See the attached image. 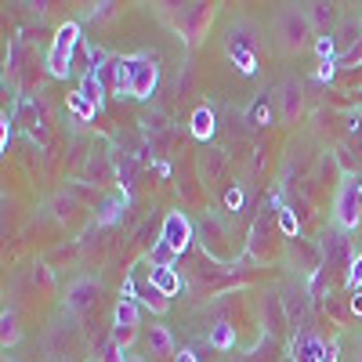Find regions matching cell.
<instances>
[{"label":"cell","instance_id":"5b68a950","mask_svg":"<svg viewBox=\"0 0 362 362\" xmlns=\"http://www.w3.org/2000/svg\"><path fill=\"white\" fill-rule=\"evenodd\" d=\"M326 355H329V344H322L315 334H297V341H293V362H326Z\"/></svg>","mask_w":362,"mask_h":362},{"label":"cell","instance_id":"ba28073f","mask_svg":"<svg viewBox=\"0 0 362 362\" xmlns=\"http://www.w3.org/2000/svg\"><path fill=\"white\" fill-rule=\"evenodd\" d=\"M112 95L116 98H131V58H112Z\"/></svg>","mask_w":362,"mask_h":362},{"label":"cell","instance_id":"4dcf8cb0","mask_svg":"<svg viewBox=\"0 0 362 362\" xmlns=\"http://www.w3.org/2000/svg\"><path fill=\"white\" fill-rule=\"evenodd\" d=\"M124 362H145V358H141V355H127Z\"/></svg>","mask_w":362,"mask_h":362},{"label":"cell","instance_id":"6da1fadb","mask_svg":"<svg viewBox=\"0 0 362 362\" xmlns=\"http://www.w3.org/2000/svg\"><path fill=\"white\" fill-rule=\"evenodd\" d=\"M80 44V25L76 22H66L58 25V33L51 40V51H47V73L54 80H66L73 73V51Z\"/></svg>","mask_w":362,"mask_h":362},{"label":"cell","instance_id":"7402d4cb","mask_svg":"<svg viewBox=\"0 0 362 362\" xmlns=\"http://www.w3.org/2000/svg\"><path fill=\"white\" fill-rule=\"evenodd\" d=\"M348 286L358 293V286H362V254H355L351 257V264H348Z\"/></svg>","mask_w":362,"mask_h":362},{"label":"cell","instance_id":"d6986e66","mask_svg":"<svg viewBox=\"0 0 362 362\" xmlns=\"http://www.w3.org/2000/svg\"><path fill=\"white\" fill-rule=\"evenodd\" d=\"M279 228L283 235H300V221L293 214V206H279Z\"/></svg>","mask_w":362,"mask_h":362},{"label":"cell","instance_id":"e0dca14e","mask_svg":"<svg viewBox=\"0 0 362 362\" xmlns=\"http://www.w3.org/2000/svg\"><path fill=\"white\" fill-rule=\"evenodd\" d=\"M297 112H300V87L286 83L283 87V119H293Z\"/></svg>","mask_w":362,"mask_h":362},{"label":"cell","instance_id":"ac0fdd59","mask_svg":"<svg viewBox=\"0 0 362 362\" xmlns=\"http://www.w3.org/2000/svg\"><path fill=\"white\" fill-rule=\"evenodd\" d=\"M210 344H214V348H221V351H228V348L235 344L232 326H228V322H218L214 329H210Z\"/></svg>","mask_w":362,"mask_h":362},{"label":"cell","instance_id":"8fae6325","mask_svg":"<svg viewBox=\"0 0 362 362\" xmlns=\"http://www.w3.org/2000/svg\"><path fill=\"white\" fill-rule=\"evenodd\" d=\"M148 351H153V358L156 355H177L174 351V337H170L167 326H153V329H148Z\"/></svg>","mask_w":362,"mask_h":362},{"label":"cell","instance_id":"7a4b0ae2","mask_svg":"<svg viewBox=\"0 0 362 362\" xmlns=\"http://www.w3.org/2000/svg\"><path fill=\"white\" fill-rule=\"evenodd\" d=\"M334 218L341 228H355L358 218H362V177L358 174H348L337 189V199H334Z\"/></svg>","mask_w":362,"mask_h":362},{"label":"cell","instance_id":"f1b7e54d","mask_svg":"<svg viewBox=\"0 0 362 362\" xmlns=\"http://www.w3.org/2000/svg\"><path fill=\"white\" fill-rule=\"evenodd\" d=\"M312 18H329V8H322V4H312Z\"/></svg>","mask_w":362,"mask_h":362},{"label":"cell","instance_id":"277c9868","mask_svg":"<svg viewBox=\"0 0 362 362\" xmlns=\"http://www.w3.org/2000/svg\"><path fill=\"white\" fill-rule=\"evenodd\" d=\"M160 239H163V243H170L174 254L181 257V254L189 250V243H192V221L181 214V210H170V214L163 218V232H160Z\"/></svg>","mask_w":362,"mask_h":362},{"label":"cell","instance_id":"484cf974","mask_svg":"<svg viewBox=\"0 0 362 362\" xmlns=\"http://www.w3.org/2000/svg\"><path fill=\"white\" fill-rule=\"evenodd\" d=\"M225 206H228V210L243 206V189H228V192H225Z\"/></svg>","mask_w":362,"mask_h":362},{"label":"cell","instance_id":"f546056e","mask_svg":"<svg viewBox=\"0 0 362 362\" xmlns=\"http://www.w3.org/2000/svg\"><path fill=\"white\" fill-rule=\"evenodd\" d=\"M351 312H355V315H362V293H355V297H351Z\"/></svg>","mask_w":362,"mask_h":362},{"label":"cell","instance_id":"52a82bcc","mask_svg":"<svg viewBox=\"0 0 362 362\" xmlns=\"http://www.w3.org/2000/svg\"><path fill=\"white\" fill-rule=\"evenodd\" d=\"M189 131H192V138H196V141H210V138H214L218 119H214V112H210V105H199V109L192 112Z\"/></svg>","mask_w":362,"mask_h":362},{"label":"cell","instance_id":"4fadbf2b","mask_svg":"<svg viewBox=\"0 0 362 362\" xmlns=\"http://www.w3.org/2000/svg\"><path fill=\"white\" fill-rule=\"evenodd\" d=\"M148 283H153L163 297H174V293L181 290V279H177L174 268H153V279H148Z\"/></svg>","mask_w":362,"mask_h":362},{"label":"cell","instance_id":"44dd1931","mask_svg":"<svg viewBox=\"0 0 362 362\" xmlns=\"http://www.w3.org/2000/svg\"><path fill=\"white\" fill-rule=\"evenodd\" d=\"M119 214H124V206L116 199H105L102 210H98V225H112V221H119Z\"/></svg>","mask_w":362,"mask_h":362},{"label":"cell","instance_id":"7c38bea8","mask_svg":"<svg viewBox=\"0 0 362 362\" xmlns=\"http://www.w3.org/2000/svg\"><path fill=\"white\" fill-rule=\"evenodd\" d=\"M98 297V283H90V279H83V283H76L73 290H69V300L66 305L73 308V312H80V308H87L90 300Z\"/></svg>","mask_w":362,"mask_h":362},{"label":"cell","instance_id":"9a60e30c","mask_svg":"<svg viewBox=\"0 0 362 362\" xmlns=\"http://www.w3.org/2000/svg\"><path fill=\"white\" fill-rule=\"evenodd\" d=\"M167 305H170V297H163L153 283H148V286L141 290V297H138V308H153L156 315H160V312H167Z\"/></svg>","mask_w":362,"mask_h":362},{"label":"cell","instance_id":"d4e9b609","mask_svg":"<svg viewBox=\"0 0 362 362\" xmlns=\"http://www.w3.org/2000/svg\"><path fill=\"white\" fill-rule=\"evenodd\" d=\"M124 358H127V355L119 351V344H116V341H109V344L102 348V362H124Z\"/></svg>","mask_w":362,"mask_h":362},{"label":"cell","instance_id":"5bb4252c","mask_svg":"<svg viewBox=\"0 0 362 362\" xmlns=\"http://www.w3.org/2000/svg\"><path fill=\"white\" fill-rule=\"evenodd\" d=\"M174 261H177L174 247H170V243H163V239H156L153 250H148V264H153V268H174Z\"/></svg>","mask_w":362,"mask_h":362},{"label":"cell","instance_id":"603a6c76","mask_svg":"<svg viewBox=\"0 0 362 362\" xmlns=\"http://www.w3.org/2000/svg\"><path fill=\"white\" fill-rule=\"evenodd\" d=\"M315 51H319L322 62H337V58H334V37H319L315 40Z\"/></svg>","mask_w":362,"mask_h":362},{"label":"cell","instance_id":"cb8c5ba5","mask_svg":"<svg viewBox=\"0 0 362 362\" xmlns=\"http://www.w3.org/2000/svg\"><path fill=\"white\" fill-rule=\"evenodd\" d=\"M0 322H4V348H8V344L18 341V326H15V315L11 312H4V319H0Z\"/></svg>","mask_w":362,"mask_h":362},{"label":"cell","instance_id":"4316f807","mask_svg":"<svg viewBox=\"0 0 362 362\" xmlns=\"http://www.w3.org/2000/svg\"><path fill=\"white\" fill-rule=\"evenodd\" d=\"M334 73H337V62H322V66L315 69V80L326 83V80H334Z\"/></svg>","mask_w":362,"mask_h":362},{"label":"cell","instance_id":"9c48e42d","mask_svg":"<svg viewBox=\"0 0 362 362\" xmlns=\"http://www.w3.org/2000/svg\"><path fill=\"white\" fill-rule=\"evenodd\" d=\"M228 54L235 58L239 73H247V76H254V73H257V58H254L250 44H247V40H235V33H232V40H228Z\"/></svg>","mask_w":362,"mask_h":362},{"label":"cell","instance_id":"30bf717a","mask_svg":"<svg viewBox=\"0 0 362 362\" xmlns=\"http://www.w3.org/2000/svg\"><path fill=\"white\" fill-rule=\"evenodd\" d=\"M76 90H80L90 105L102 109V102H105V83H102V76H98L95 69H87V73L80 76V87H76Z\"/></svg>","mask_w":362,"mask_h":362},{"label":"cell","instance_id":"2e32d148","mask_svg":"<svg viewBox=\"0 0 362 362\" xmlns=\"http://www.w3.org/2000/svg\"><path fill=\"white\" fill-rule=\"evenodd\" d=\"M69 112L80 119V124H90V119H95V112H98V105H90L80 90H73V95H69Z\"/></svg>","mask_w":362,"mask_h":362},{"label":"cell","instance_id":"8992f818","mask_svg":"<svg viewBox=\"0 0 362 362\" xmlns=\"http://www.w3.org/2000/svg\"><path fill=\"white\" fill-rule=\"evenodd\" d=\"M279 25H283V44H286V47H300V44H305V33H308V15L283 11V15H279Z\"/></svg>","mask_w":362,"mask_h":362},{"label":"cell","instance_id":"3957f363","mask_svg":"<svg viewBox=\"0 0 362 362\" xmlns=\"http://www.w3.org/2000/svg\"><path fill=\"white\" fill-rule=\"evenodd\" d=\"M131 58V98H153L160 83V66L153 54H127Z\"/></svg>","mask_w":362,"mask_h":362},{"label":"cell","instance_id":"83f0119b","mask_svg":"<svg viewBox=\"0 0 362 362\" xmlns=\"http://www.w3.org/2000/svg\"><path fill=\"white\" fill-rule=\"evenodd\" d=\"M174 362H196V355H192L189 348H181V351L174 355Z\"/></svg>","mask_w":362,"mask_h":362},{"label":"cell","instance_id":"ffe728a7","mask_svg":"<svg viewBox=\"0 0 362 362\" xmlns=\"http://www.w3.org/2000/svg\"><path fill=\"white\" fill-rule=\"evenodd\" d=\"M250 119H254L257 127H268L272 119H276V116H272V105H268V98H257V102H254V109H250Z\"/></svg>","mask_w":362,"mask_h":362}]
</instances>
